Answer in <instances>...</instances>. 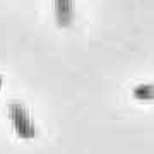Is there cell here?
I'll use <instances>...</instances> for the list:
<instances>
[{
	"mask_svg": "<svg viewBox=\"0 0 154 154\" xmlns=\"http://www.w3.org/2000/svg\"><path fill=\"white\" fill-rule=\"evenodd\" d=\"M9 115H11V120L14 123V128H16L17 135L21 139H34L36 137V130H34L33 123H31V120H29V116L22 105L12 103L11 108H9Z\"/></svg>",
	"mask_w": 154,
	"mask_h": 154,
	"instance_id": "1",
	"label": "cell"
},
{
	"mask_svg": "<svg viewBox=\"0 0 154 154\" xmlns=\"http://www.w3.org/2000/svg\"><path fill=\"white\" fill-rule=\"evenodd\" d=\"M57 21L60 28H67L72 21V0H55Z\"/></svg>",
	"mask_w": 154,
	"mask_h": 154,
	"instance_id": "2",
	"label": "cell"
},
{
	"mask_svg": "<svg viewBox=\"0 0 154 154\" xmlns=\"http://www.w3.org/2000/svg\"><path fill=\"white\" fill-rule=\"evenodd\" d=\"M134 98L137 99H154V86H137L134 89Z\"/></svg>",
	"mask_w": 154,
	"mask_h": 154,
	"instance_id": "3",
	"label": "cell"
},
{
	"mask_svg": "<svg viewBox=\"0 0 154 154\" xmlns=\"http://www.w3.org/2000/svg\"><path fill=\"white\" fill-rule=\"evenodd\" d=\"M0 84H2V77H0Z\"/></svg>",
	"mask_w": 154,
	"mask_h": 154,
	"instance_id": "4",
	"label": "cell"
}]
</instances>
